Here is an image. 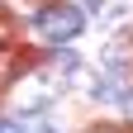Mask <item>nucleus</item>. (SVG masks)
Returning a JSON list of instances; mask_svg holds the SVG:
<instances>
[{"label": "nucleus", "instance_id": "nucleus-3", "mask_svg": "<svg viewBox=\"0 0 133 133\" xmlns=\"http://www.w3.org/2000/svg\"><path fill=\"white\" fill-rule=\"evenodd\" d=\"M0 133H29V128H19L14 119H0Z\"/></svg>", "mask_w": 133, "mask_h": 133}, {"label": "nucleus", "instance_id": "nucleus-2", "mask_svg": "<svg viewBox=\"0 0 133 133\" xmlns=\"http://www.w3.org/2000/svg\"><path fill=\"white\" fill-rule=\"evenodd\" d=\"M100 100H105V105H124L128 86H124V81H105V86H100Z\"/></svg>", "mask_w": 133, "mask_h": 133}, {"label": "nucleus", "instance_id": "nucleus-5", "mask_svg": "<svg viewBox=\"0 0 133 133\" xmlns=\"http://www.w3.org/2000/svg\"><path fill=\"white\" fill-rule=\"evenodd\" d=\"M95 133H109V128H95Z\"/></svg>", "mask_w": 133, "mask_h": 133}, {"label": "nucleus", "instance_id": "nucleus-4", "mask_svg": "<svg viewBox=\"0 0 133 133\" xmlns=\"http://www.w3.org/2000/svg\"><path fill=\"white\" fill-rule=\"evenodd\" d=\"M5 43H10V24L0 19V48H5Z\"/></svg>", "mask_w": 133, "mask_h": 133}, {"label": "nucleus", "instance_id": "nucleus-1", "mask_svg": "<svg viewBox=\"0 0 133 133\" xmlns=\"http://www.w3.org/2000/svg\"><path fill=\"white\" fill-rule=\"evenodd\" d=\"M81 29H86V10L81 5H43L38 19H33V33L43 43H71Z\"/></svg>", "mask_w": 133, "mask_h": 133}]
</instances>
